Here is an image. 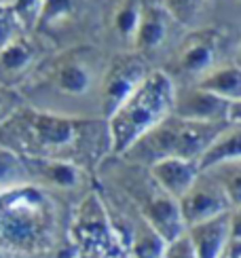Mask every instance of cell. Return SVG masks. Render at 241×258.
<instances>
[{
  "instance_id": "cell-1",
  "label": "cell",
  "mask_w": 241,
  "mask_h": 258,
  "mask_svg": "<svg viewBox=\"0 0 241 258\" xmlns=\"http://www.w3.org/2000/svg\"><path fill=\"white\" fill-rule=\"evenodd\" d=\"M106 163L110 176L114 178V188L134 203L150 227L167 243L186 231L178 199H173L169 192L161 188L148 167L131 163L118 155H110Z\"/></svg>"
},
{
  "instance_id": "cell-2",
  "label": "cell",
  "mask_w": 241,
  "mask_h": 258,
  "mask_svg": "<svg viewBox=\"0 0 241 258\" xmlns=\"http://www.w3.org/2000/svg\"><path fill=\"white\" fill-rule=\"evenodd\" d=\"M173 95L176 87L167 74L159 68L150 70L144 83L108 119L112 155H123L138 138L167 119L173 110Z\"/></svg>"
},
{
  "instance_id": "cell-3",
  "label": "cell",
  "mask_w": 241,
  "mask_h": 258,
  "mask_svg": "<svg viewBox=\"0 0 241 258\" xmlns=\"http://www.w3.org/2000/svg\"><path fill=\"white\" fill-rule=\"evenodd\" d=\"M222 125L224 123H195L169 114L118 157L144 167L155 165L163 159H189L199 165L201 155Z\"/></svg>"
},
{
  "instance_id": "cell-4",
  "label": "cell",
  "mask_w": 241,
  "mask_h": 258,
  "mask_svg": "<svg viewBox=\"0 0 241 258\" xmlns=\"http://www.w3.org/2000/svg\"><path fill=\"white\" fill-rule=\"evenodd\" d=\"M237 40V34L220 28L186 30L159 70L167 74L173 87H191L216 68L233 61Z\"/></svg>"
},
{
  "instance_id": "cell-5",
  "label": "cell",
  "mask_w": 241,
  "mask_h": 258,
  "mask_svg": "<svg viewBox=\"0 0 241 258\" xmlns=\"http://www.w3.org/2000/svg\"><path fill=\"white\" fill-rule=\"evenodd\" d=\"M184 32L186 28L163 7L161 0H142L134 51H138L152 68H161Z\"/></svg>"
},
{
  "instance_id": "cell-6",
  "label": "cell",
  "mask_w": 241,
  "mask_h": 258,
  "mask_svg": "<svg viewBox=\"0 0 241 258\" xmlns=\"http://www.w3.org/2000/svg\"><path fill=\"white\" fill-rule=\"evenodd\" d=\"M155 70L138 51H116L110 55V63L102 83V116L108 121L118 110L144 79Z\"/></svg>"
},
{
  "instance_id": "cell-7",
  "label": "cell",
  "mask_w": 241,
  "mask_h": 258,
  "mask_svg": "<svg viewBox=\"0 0 241 258\" xmlns=\"http://www.w3.org/2000/svg\"><path fill=\"white\" fill-rule=\"evenodd\" d=\"M178 206H180V214L186 229L197 222L216 218L220 214L233 210L224 188L207 171H199V176L195 178L189 190L178 199Z\"/></svg>"
},
{
  "instance_id": "cell-8",
  "label": "cell",
  "mask_w": 241,
  "mask_h": 258,
  "mask_svg": "<svg viewBox=\"0 0 241 258\" xmlns=\"http://www.w3.org/2000/svg\"><path fill=\"white\" fill-rule=\"evenodd\" d=\"M231 102H226L218 95L203 91L197 85L191 87H176L173 95V110L171 114L195 123H226Z\"/></svg>"
},
{
  "instance_id": "cell-9",
  "label": "cell",
  "mask_w": 241,
  "mask_h": 258,
  "mask_svg": "<svg viewBox=\"0 0 241 258\" xmlns=\"http://www.w3.org/2000/svg\"><path fill=\"white\" fill-rule=\"evenodd\" d=\"M186 237L197 258H222L226 243L231 241V212L193 224L186 229Z\"/></svg>"
},
{
  "instance_id": "cell-10",
  "label": "cell",
  "mask_w": 241,
  "mask_h": 258,
  "mask_svg": "<svg viewBox=\"0 0 241 258\" xmlns=\"http://www.w3.org/2000/svg\"><path fill=\"white\" fill-rule=\"evenodd\" d=\"M148 169L152 178L161 184V188L169 192L173 199H180L201 171L197 161L189 159H163L159 163L150 165Z\"/></svg>"
},
{
  "instance_id": "cell-11",
  "label": "cell",
  "mask_w": 241,
  "mask_h": 258,
  "mask_svg": "<svg viewBox=\"0 0 241 258\" xmlns=\"http://www.w3.org/2000/svg\"><path fill=\"white\" fill-rule=\"evenodd\" d=\"M140 7L142 0H114L110 17H108V30H110L112 40L116 42V51H134Z\"/></svg>"
},
{
  "instance_id": "cell-12",
  "label": "cell",
  "mask_w": 241,
  "mask_h": 258,
  "mask_svg": "<svg viewBox=\"0 0 241 258\" xmlns=\"http://www.w3.org/2000/svg\"><path fill=\"white\" fill-rule=\"evenodd\" d=\"M228 159H241V123L226 121L216 138L205 148V153L199 159V169H207L214 163Z\"/></svg>"
},
{
  "instance_id": "cell-13",
  "label": "cell",
  "mask_w": 241,
  "mask_h": 258,
  "mask_svg": "<svg viewBox=\"0 0 241 258\" xmlns=\"http://www.w3.org/2000/svg\"><path fill=\"white\" fill-rule=\"evenodd\" d=\"M197 87H201L203 91H210L218 95V98L233 104L241 100V68L233 61L224 63V66L210 72L205 79H201L197 83Z\"/></svg>"
},
{
  "instance_id": "cell-14",
  "label": "cell",
  "mask_w": 241,
  "mask_h": 258,
  "mask_svg": "<svg viewBox=\"0 0 241 258\" xmlns=\"http://www.w3.org/2000/svg\"><path fill=\"white\" fill-rule=\"evenodd\" d=\"M203 26L241 36V0H207Z\"/></svg>"
},
{
  "instance_id": "cell-15",
  "label": "cell",
  "mask_w": 241,
  "mask_h": 258,
  "mask_svg": "<svg viewBox=\"0 0 241 258\" xmlns=\"http://www.w3.org/2000/svg\"><path fill=\"white\" fill-rule=\"evenodd\" d=\"M201 171H207L224 188L233 208L241 206V159L220 161V163H214L212 167L201 169Z\"/></svg>"
},
{
  "instance_id": "cell-16",
  "label": "cell",
  "mask_w": 241,
  "mask_h": 258,
  "mask_svg": "<svg viewBox=\"0 0 241 258\" xmlns=\"http://www.w3.org/2000/svg\"><path fill=\"white\" fill-rule=\"evenodd\" d=\"M161 3L186 30L203 26L207 0H161Z\"/></svg>"
},
{
  "instance_id": "cell-17",
  "label": "cell",
  "mask_w": 241,
  "mask_h": 258,
  "mask_svg": "<svg viewBox=\"0 0 241 258\" xmlns=\"http://www.w3.org/2000/svg\"><path fill=\"white\" fill-rule=\"evenodd\" d=\"M163 258H197L193 245H191V241H189V237H186V231L180 235V237H176L173 241H169V243L165 245Z\"/></svg>"
},
{
  "instance_id": "cell-18",
  "label": "cell",
  "mask_w": 241,
  "mask_h": 258,
  "mask_svg": "<svg viewBox=\"0 0 241 258\" xmlns=\"http://www.w3.org/2000/svg\"><path fill=\"white\" fill-rule=\"evenodd\" d=\"M28 59V53L26 49H21V47H15V45H11V47H5L3 49V57H0V61H3V66L5 68H19V66H24Z\"/></svg>"
},
{
  "instance_id": "cell-19",
  "label": "cell",
  "mask_w": 241,
  "mask_h": 258,
  "mask_svg": "<svg viewBox=\"0 0 241 258\" xmlns=\"http://www.w3.org/2000/svg\"><path fill=\"white\" fill-rule=\"evenodd\" d=\"M231 239L241 241V206L231 210Z\"/></svg>"
},
{
  "instance_id": "cell-20",
  "label": "cell",
  "mask_w": 241,
  "mask_h": 258,
  "mask_svg": "<svg viewBox=\"0 0 241 258\" xmlns=\"http://www.w3.org/2000/svg\"><path fill=\"white\" fill-rule=\"evenodd\" d=\"M228 121L233 123H241V100L231 104V110H228Z\"/></svg>"
},
{
  "instance_id": "cell-21",
  "label": "cell",
  "mask_w": 241,
  "mask_h": 258,
  "mask_svg": "<svg viewBox=\"0 0 241 258\" xmlns=\"http://www.w3.org/2000/svg\"><path fill=\"white\" fill-rule=\"evenodd\" d=\"M233 63H237V66L241 68V36L237 40V47H235V55H233Z\"/></svg>"
}]
</instances>
